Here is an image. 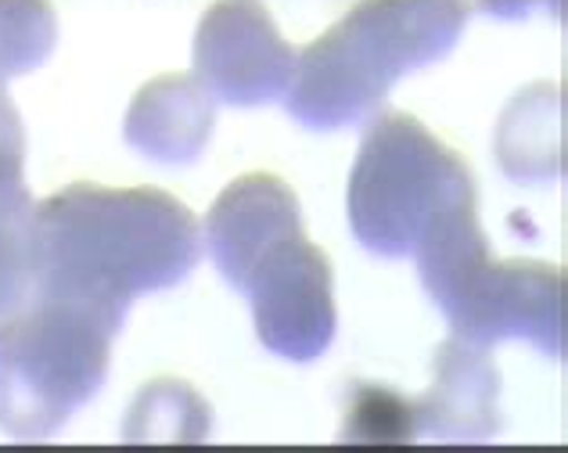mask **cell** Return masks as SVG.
<instances>
[{"mask_svg":"<svg viewBox=\"0 0 568 453\" xmlns=\"http://www.w3.org/2000/svg\"><path fill=\"white\" fill-rule=\"evenodd\" d=\"M199 260V217L159 188L80 180L33 205V299L94 313L115 335L133 302L176 289Z\"/></svg>","mask_w":568,"mask_h":453,"instance_id":"cell-1","label":"cell"},{"mask_svg":"<svg viewBox=\"0 0 568 453\" xmlns=\"http://www.w3.org/2000/svg\"><path fill=\"white\" fill-rule=\"evenodd\" d=\"M465 26L468 0H361L298 51L284 109L306 130L364 123L403 76L450 58Z\"/></svg>","mask_w":568,"mask_h":453,"instance_id":"cell-2","label":"cell"},{"mask_svg":"<svg viewBox=\"0 0 568 453\" xmlns=\"http://www.w3.org/2000/svg\"><path fill=\"white\" fill-rule=\"evenodd\" d=\"M478 202L457 205L428 226L410 260H417L428 299L450 324L454 339L493 350L526 339L544 356H565L561 266L540 260H493L478 223Z\"/></svg>","mask_w":568,"mask_h":453,"instance_id":"cell-3","label":"cell"},{"mask_svg":"<svg viewBox=\"0 0 568 453\" xmlns=\"http://www.w3.org/2000/svg\"><path fill=\"white\" fill-rule=\"evenodd\" d=\"M356 151L346 209L353 238L375 260H410L428 226L478 202L468 162L407 112H375Z\"/></svg>","mask_w":568,"mask_h":453,"instance_id":"cell-4","label":"cell"},{"mask_svg":"<svg viewBox=\"0 0 568 453\" xmlns=\"http://www.w3.org/2000/svg\"><path fill=\"white\" fill-rule=\"evenodd\" d=\"M115 331L94 313L33 299L0 335V432L48 440L91 403L112 368Z\"/></svg>","mask_w":568,"mask_h":453,"instance_id":"cell-5","label":"cell"},{"mask_svg":"<svg viewBox=\"0 0 568 453\" xmlns=\"http://www.w3.org/2000/svg\"><path fill=\"white\" fill-rule=\"evenodd\" d=\"M237 295L248 299L256 335L274 356L313 364L332 350L338 331L335 274L327 252L313 245L306 231L274 241L248 266Z\"/></svg>","mask_w":568,"mask_h":453,"instance_id":"cell-6","label":"cell"},{"mask_svg":"<svg viewBox=\"0 0 568 453\" xmlns=\"http://www.w3.org/2000/svg\"><path fill=\"white\" fill-rule=\"evenodd\" d=\"M194 80L213 101L260 109L284 101L295 80L298 51L281 37L263 0H216L194 33Z\"/></svg>","mask_w":568,"mask_h":453,"instance_id":"cell-7","label":"cell"},{"mask_svg":"<svg viewBox=\"0 0 568 453\" xmlns=\"http://www.w3.org/2000/svg\"><path fill=\"white\" fill-rule=\"evenodd\" d=\"M306 231L295 191L274 173H245L213 202L205 217V249L220 278L237 292L248 266L274 241Z\"/></svg>","mask_w":568,"mask_h":453,"instance_id":"cell-8","label":"cell"},{"mask_svg":"<svg viewBox=\"0 0 568 453\" xmlns=\"http://www.w3.org/2000/svg\"><path fill=\"white\" fill-rule=\"evenodd\" d=\"M414 429L439 443H483L500 432V371L489 350L446 339L436 350V382L414 400Z\"/></svg>","mask_w":568,"mask_h":453,"instance_id":"cell-9","label":"cell"},{"mask_svg":"<svg viewBox=\"0 0 568 453\" xmlns=\"http://www.w3.org/2000/svg\"><path fill=\"white\" fill-rule=\"evenodd\" d=\"M216 130L213 94L184 72H166L133 94L123 123L126 144L162 165L202 159Z\"/></svg>","mask_w":568,"mask_h":453,"instance_id":"cell-10","label":"cell"},{"mask_svg":"<svg viewBox=\"0 0 568 453\" xmlns=\"http://www.w3.org/2000/svg\"><path fill=\"white\" fill-rule=\"evenodd\" d=\"M497 162L515 184H550L565 170V98L558 83H532L507 101L497 123Z\"/></svg>","mask_w":568,"mask_h":453,"instance_id":"cell-11","label":"cell"},{"mask_svg":"<svg viewBox=\"0 0 568 453\" xmlns=\"http://www.w3.org/2000/svg\"><path fill=\"white\" fill-rule=\"evenodd\" d=\"M213 432L209 403L176 378L144 385L130 403L123 440L126 443H205Z\"/></svg>","mask_w":568,"mask_h":453,"instance_id":"cell-12","label":"cell"},{"mask_svg":"<svg viewBox=\"0 0 568 453\" xmlns=\"http://www.w3.org/2000/svg\"><path fill=\"white\" fill-rule=\"evenodd\" d=\"M33 194L0 191V335L33 306Z\"/></svg>","mask_w":568,"mask_h":453,"instance_id":"cell-13","label":"cell"},{"mask_svg":"<svg viewBox=\"0 0 568 453\" xmlns=\"http://www.w3.org/2000/svg\"><path fill=\"white\" fill-rule=\"evenodd\" d=\"M58 48L51 0H0V83L40 69Z\"/></svg>","mask_w":568,"mask_h":453,"instance_id":"cell-14","label":"cell"},{"mask_svg":"<svg viewBox=\"0 0 568 453\" xmlns=\"http://www.w3.org/2000/svg\"><path fill=\"white\" fill-rule=\"evenodd\" d=\"M346 443H367V446H399L414 443V400H403L396 392H388L382 385H353L349 392V417Z\"/></svg>","mask_w":568,"mask_h":453,"instance_id":"cell-15","label":"cell"},{"mask_svg":"<svg viewBox=\"0 0 568 453\" xmlns=\"http://www.w3.org/2000/svg\"><path fill=\"white\" fill-rule=\"evenodd\" d=\"M26 188V127L0 83V191Z\"/></svg>","mask_w":568,"mask_h":453,"instance_id":"cell-16","label":"cell"},{"mask_svg":"<svg viewBox=\"0 0 568 453\" xmlns=\"http://www.w3.org/2000/svg\"><path fill=\"white\" fill-rule=\"evenodd\" d=\"M471 4L493 14V19H526L532 4H540V0H471Z\"/></svg>","mask_w":568,"mask_h":453,"instance_id":"cell-17","label":"cell"}]
</instances>
